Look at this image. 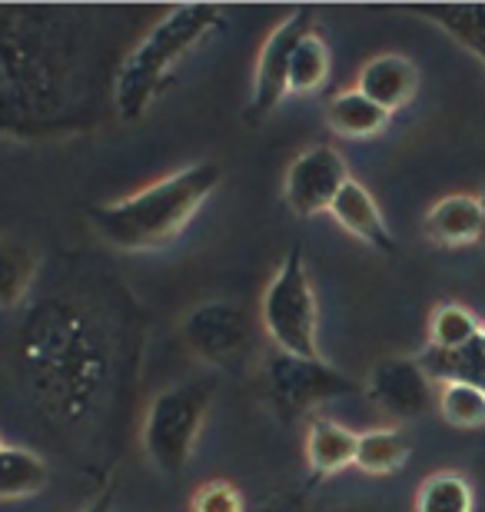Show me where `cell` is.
<instances>
[{"mask_svg":"<svg viewBox=\"0 0 485 512\" xmlns=\"http://www.w3.org/2000/svg\"><path fill=\"white\" fill-rule=\"evenodd\" d=\"M329 70H333V57H329L326 40L309 30V34L299 40L290 60V94H316V90L326 87Z\"/></svg>","mask_w":485,"mask_h":512,"instance_id":"20","label":"cell"},{"mask_svg":"<svg viewBox=\"0 0 485 512\" xmlns=\"http://www.w3.org/2000/svg\"><path fill=\"white\" fill-rule=\"evenodd\" d=\"M313 27V10L296 7L290 17H283L276 30H270V37L263 40L260 60H256V74H253V94L250 107H246V120L260 124L280 107V100L290 94V60L296 44L303 40Z\"/></svg>","mask_w":485,"mask_h":512,"instance_id":"6","label":"cell"},{"mask_svg":"<svg viewBox=\"0 0 485 512\" xmlns=\"http://www.w3.org/2000/svg\"><path fill=\"white\" fill-rule=\"evenodd\" d=\"M47 466L37 453L24 446L0 449V499H27L47 486Z\"/></svg>","mask_w":485,"mask_h":512,"instance_id":"17","label":"cell"},{"mask_svg":"<svg viewBox=\"0 0 485 512\" xmlns=\"http://www.w3.org/2000/svg\"><path fill=\"white\" fill-rule=\"evenodd\" d=\"M266 389L286 416H299L326 399L356 393V383L323 360H299V356L276 353L266 363Z\"/></svg>","mask_w":485,"mask_h":512,"instance_id":"7","label":"cell"},{"mask_svg":"<svg viewBox=\"0 0 485 512\" xmlns=\"http://www.w3.org/2000/svg\"><path fill=\"white\" fill-rule=\"evenodd\" d=\"M213 389V380H187L153 396L143 419V449L160 473L180 476L187 469L210 413Z\"/></svg>","mask_w":485,"mask_h":512,"instance_id":"4","label":"cell"},{"mask_svg":"<svg viewBox=\"0 0 485 512\" xmlns=\"http://www.w3.org/2000/svg\"><path fill=\"white\" fill-rule=\"evenodd\" d=\"M87 512H113V509H110V489H107V493H103V496H100L97 503L90 506Z\"/></svg>","mask_w":485,"mask_h":512,"instance_id":"25","label":"cell"},{"mask_svg":"<svg viewBox=\"0 0 485 512\" xmlns=\"http://www.w3.org/2000/svg\"><path fill=\"white\" fill-rule=\"evenodd\" d=\"M366 396L392 419H419L432 406V376L419 360L383 356L369 370Z\"/></svg>","mask_w":485,"mask_h":512,"instance_id":"10","label":"cell"},{"mask_svg":"<svg viewBox=\"0 0 485 512\" xmlns=\"http://www.w3.org/2000/svg\"><path fill=\"white\" fill-rule=\"evenodd\" d=\"M37 276V260L30 247L0 237V310H14L27 300Z\"/></svg>","mask_w":485,"mask_h":512,"instance_id":"19","label":"cell"},{"mask_svg":"<svg viewBox=\"0 0 485 512\" xmlns=\"http://www.w3.org/2000/svg\"><path fill=\"white\" fill-rule=\"evenodd\" d=\"M356 443L359 436L343 423L316 416L306 433V466L316 479L336 476L356 463Z\"/></svg>","mask_w":485,"mask_h":512,"instance_id":"14","label":"cell"},{"mask_svg":"<svg viewBox=\"0 0 485 512\" xmlns=\"http://www.w3.org/2000/svg\"><path fill=\"white\" fill-rule=\"evenodd\" d=\"M333 220L343 227L346 233H353L356 240L369 243L373 250H383V253H392L396 250V243H392V233L386 227V217L383 210H379V203L373 200V193H369L363 183L349 177L346 187L336 193L333 207Z\"/></svg>","mask_w":485,"mask_h":512,"instance_id":"12","label":"cell"},{"mask_svg":"<svg viewBox=\"0 0 485 512\" xmlns=\"http://www.w3.org/2000/svg\"><path fill=\"white\" fill-rule=\"evenodd\" d=\"M439 413L456 429H482L485 426V389L479 383H466V380L442 383Z\"/></svg>","mask_w":485,"mask_h":512,"instance_id":"22","label":"cell"},{"mask_svg":"<svg viewBox=\"0 0 485 512\" xmlns=\"http://www.w3.org/2000/svg\"><path fill=\"white\" fill-rule=\"evenodd\" d=\"M482 333L479 320L472 316L466 306L446 303L429 316V346L436 353H462L469 346H476Z\"/></svg>","mask_w":485,"mask_h":512,"instance_id":"21","label":"cell"},{"mask_svg":"<svg viewBox=\"0 0 485 512\" xmlns=\"http://www.w3.org/2000/svg\"><path fill=\"white\" fill-rule=\"evenodd\" d=\"M220 177L223 170L216 163H193L123 200L90 207V223L117 250H163L190 227V220L220 187Z\"/></svg>","mask_w":485,"mask_h":512,"instance_id":"2","label":"cell"},{"mask_svg":"<svg viewBox=\"0 0 485 512\" xmlns=\"http://www.w3.org/2000/svg\"><path fill=\"white\" fill-rule=\"evenodd\" d=\"M190 512H246L240 489L223 483V479H213V483H203L190 499Z\"/></svg>","mask_w":485,"mask_h":512,"instance_id":"24","label":"cell"},{"mask_svg":"<svg viewBox=\"0 0 485 512\" xmlns=\"http://www.w3.org/2000/svg\"><path fill=\"white\" fill-rule=\"evenodd\" d=\"M326 124H329V130L346 140H369L386 130L389 114L379 104H373L369 97L359 94V90H343V94H336L329 100Z\"/></svg>","mask_w":485,"mask_h":512,"instance_id":"15","label":"cell"},{"mask_svg":"<svg viewBox=\"0 0 485 512\" xmlns=\"http://www.w3.org/2000/svg\"><path fill=\"white\" fill-rule=\"evenodd\" d=\"M260 323L276 346V353L319 360V306L299 247L290 250L280 270L273 273L270 286H266Z\"/></svg>","mask_w":485,"mask_h":512,"instance_id":"5","label":"cell"},{"mask_svg":"<svg viewBox=\"0 0 485 512\" xmlns=\"http://www.w3.org/2000/svg\"><path fill=\"white\" fill-rule=\"evenodd\" d=\"M349 167L343 153L329 143H316V147L303 150L290 163L283 180V197L299 220H309L316 213H329L336 193L346 187Z\"/></svg>","mask_w":485,"mask_h":512,"instance_id":"8","label":"cell"},{"mask_svg":"<svg viewBox=\"0 0 485 512\" xmlns=\"http://www.w3.org/2000/svg\"><path fill=\"white\" fill-rule=\"evenodd\" d=\"M412 439L402 429H369L359 433L356 443V469L366 476H392L409 463Z\"/></svg>","mask_w":485,"mask_h":512,"instance_id":"16","label":"cell"},{"mask_svg":"<svg viewBox=\"0 0 485 512\" xmlns=\"http://www.w3.org/2000/svg\"><path fill=\"white\" fill-rule=\"evenodd\" d=\"M223 27V10L216 4H183L173 7L137 50L123 60L113 84V104L123 120H140L160 97L163 84L183 57Z\"/></svg>","mask_w":485,"mask_h":512,"instance_id":"3","label":"cell"},{"mask_svg":"<svg viewBox=\"0 0 485 512\" xmlns=\"http://www.w3.org/2000/svg\"><path fill=\"white\" fill-rule=\"evenodd\" d=\"M406 14L426 17L432 24L446 27L459 44L485 60V4H442V7H406Z\"/></svg>","mask_w":485,"mask_h":512,"instance_id":"18","label":"cell"},{"mask_svg":"<svg viewBox=\"0 0 485 512\" xmlns=\"http://www.w3.org/2000/svg\"><path fill=\"white\" fill-rule=\"evenodd\" d=\"M482 240H485V197H482Z\"/></svg>","mask_w":485,"mask_h":512,"instance_id":"27","label":"cell"},{"mask_svg":"<svg viewBox=\"0 0 485 512\" xmlns=\"http://www.w3.org/2000/svg\"><path fill=\"white\" fill-rule=\"evenodd\" d=\"M472 486L462 473H432L416 493V512H472Z\"/></svg>","mask_w":485,"mask_h":512,"instance_id":"23","label":"cell"},{"mask_svg":"<svg viewBox=\"0 0 485 512\" xmlns=\"http://www.w3.org/2000/svg\"><path fill=\"white\" fill-rule=\"evenodd\" d=\"M0 449H4V443H0Z\"/></svg>","mask_w":485,"mask_h":512,"instance_id":"28","label":"cell"},{"mask_svg":"<svg viewBox=\"0 0 485 512\" xmlns=\"http://www.w3.org/2000/svg\"><path fill=\"white\" fill-rule=\"evenodd\" d=\"M356 90L373 100V104L383 107L386 114H392V110H402L412 97H416L419 70L402 54H379L359 70Z\"/></svg>","mask_w":485,"mask_h":512,"instance_id":"11","label":"cell"},{"mask_svg":"<svg viewBox=\"0 0 485 512\" xmlns=\"http://www.w3.org/2000/svg\"><path fill=\"white\" fill-rule=\"evenodd\" d=\"M426 237L436 247H469L482 240V200L469 193H452L442 197L436 207H429L422 220Z\"/></svg>","mask_w":485,"mask_h":512,"instance_id":"13","label":"cell"},{"mask_svg":"<svg viewBox=\"0 0 485 512\" xmlns=\"http://www.w3.org/2000/svg\"><path fill=\"white\" fill-rule=\"evenodd\" d=\"M476 350L482 356V366H485V326H482V333H479V340H476Z\"/></svg>","mask_w":485,"mask_h":512,"instance_id":"26","label":"cell"},{"mask_svg":"<svg viewBox=\"0 0 485 512\" xmlns=\"http://www.w3.org/2000/svg\"><path fill=\"white\" fill-rule=\"evenodd\" d=\"M183 343L190 346L193 356H200L210 366H230L236 356L250 343V320L240 306L213 300L187 313L180 326Z\"/></svg>","mask_w":485,"mask_h":512,"instance_id":"9","label":"cell"},{"mask_svg":"<svg viewBox=\"0 0 485 512\" xmlns=\"http://www.w3.org/2000/svg\"><path fill=\"white\" fill-rule=\"evenodd\" d=\"M24 363L30 386L64 419H80L94 406L103 380H107V350L97 330L74 306H44L30 323L24 343Z\"/></svg>","mask_w":485,"mask_h":512,"instance_id":"1","label":"cell"}]
</instances>
